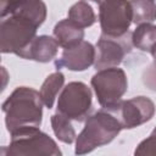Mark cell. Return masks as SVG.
Instances as JSON below:
<instances>
[{
    "mask_svg": "<svg viewBox=\"0 0 156 156\" xmlns=\"http://www.w3.org/2000/svg\"><path fill=\"white\" fill-rule=\"evenodd\" d=\"M90 84L101 107L111 106L122 100L128 89L127 74L118 67L99 69L91 77Z\"/></svg>",
    "mask_w": 156,
    "mask_h": 156,
    "instance_id": "obj_6",
    "label": "cell"
},
{
    "mask_svg": "<svg viewBox=\"0 0 156 156\" xmlns=\"http://www.w3.org/2000/svg\"><path fill=\"white\" fill-rule=\"evenodd\" d=\"M39 26L18 16L0 17V51L17 55L35 37Z\"/></svg>",
    "mask_w": 156,
    "mask_h": 156,
    "instance_id": "obj_4",
    "label": "cell"
},
{
    "mask_svg": "<svg viewBox=\"0 0 156 156\" xmlns=\"http://www.w3.org/2000/svg\"><path fill=\"white\" fill-rule=\"evenodd\" d=\"M52 35L57 40L58 45L63 49L72 48L84 39V28L79 27L73 21L69 18L61 20L58 21L54 29H52Z\"/></svg>",
    "mask_w": 156,
    "mask_h": 156,
    "instance_id": "obj_13",
    "label": "cell"
},
{
    "mask_svg": "<svg viewBox=\"0 0 156 156\" xmlns=\"http://www.w3.org/2000/svg\"><path fill=\"white\" fill-rule=\"evenodd\" d=\"M63 85H65V76L58 69L56 72L49 74L45 78V80L43 82L40 90H39L45 107H48L49 110L52 108V106L56 101L57 94L61 93Z\"/></svg>",
    "mask_w": 156,
    "mask_h": 156,
    "instance_id": "obj_14",
    "label": "cell"
},
{
    "mask_svg": "<svg viewBox=\"0 0 156 156\" xmlns=\"http://www.w3.org/2000/svg\"><path fill=\"white\" fill-rule=\"evenodd\" d=\"M133 13V23H152L156 21V2L155 0H129Z\"/></svg>",
    "mask_w": 156,
    "mask_h": 156,
    "instance_id": "obj_18",
    "label": "cell"
},
{
    "mask_svg": "<svg viewBox=\"0 0 156 156\" xmlns=\"http://www.w3.org/2000/svg\"><path fill=\"white\" fill-rule=\"evenodd\" d=\"M99 23L106 35H123L133 23L129 0H104L99 5Z\"/></svg>",
    "mask_w": 156,
    "mask_h": 156,
    "instance_id": "obj_7",
    "label": "cell"
},
{
    "mask_svg": "<svg viewBox=\"0 0 156 156\" xmlns=\"http://www.w3.org/2000/svg\"><path fill=\"white\" fill-rule=\"evenodd\" d=\"M134 155L156 156V127L146 139L141 140L138 144L136 149L134 150Z\"/></svg>",
    "mask_w": 156,
    "mask_h": 156,
    "instance_id": "obj_19",
    "label": "cell"
},
{
    "mask_svg": "<svg viewBox=\"0 0 156 156\" xmlns=\"http://www.w3.org/2000/svg\"><path fill=\"white\" fill-rule=\"evenodd\" d=\"M141 80H143V84L147 89H150L151 91L156 93V61H152L143 71Z\"/></svg>",
    "mask_w": 156,
    "mask_h": 156,
    "instance_id": "obj_20",
    "label": "cell"
},
{
    "mask_svg": "<svg viewBox=\"0 0 156 156\" xmlns=\"http://www.w3.org/2000/svg\"><path fill=\"white\" fill-rule=\"evenodd\" d=\"M133 46L144 52H150L156 44V26L152 23L138 24L132 32Z\"/></svg>",
    "mask_w": 156,
    "mask_h": 156,
    "instance_id": "obj_15",
    "label": "cell"
},
{
    "mask_svg": "<svg viewBox=\"0 0 156 156\" xmlns=\"http://www.w3.org/2000/svg\"><path fill=\"white\" fill-rule=\"evenodd\" d=\"M50 122H51L52 132L60 141H62L65 144H72L76 141L77 134H76L74 127L72 126L71 119L68 117H66L65 115H62L60 112H56L51 116Z\"/></svg>",
    "mask_w": 156,
    "mask_h": 156,
    "instance_id": "obj_17",
    "label": "cell"
},
{
    "mask_svg": "<svg viewBox=\"0 0 156 156\" xmlns=\"http://www.w3.org/2000/svg\"><path fill=\"white\" fill-rule=\"evenodd\" d=\"M123 129L118 117L110 107H101L85 119L76 139V155H84L110 144Z\"/></svg>",
    "mask_w": 156,
    "mask_h": 156,
    "instance_id": "obj_2",
    "label": "cell"
},
{
    "mask_svg": "<svg viewBox=\"0 0 156 156\" xmlns=\"http://www.w3.org/2000/svg\"><path fill=\"white\" fill-rule=\"evenodd\" d=\"M11 134L10 145L1 149L2 156H61L56 141L39 127L20 128Z\"/></svg>",
    "mask_w": 156,
    "mask_h": 156,
    "instance_id": "obj_3",
    "label": "cell"
},
{
    "mask_svg": "<svg viewBox=\"0 0 156 156\" xmlns=\"http://www.w3.org/2000/svg\"><path fill=\"white\" fill-rule=\"evenodd\" d=\"M150 54H151V56H152L154 61H156V44H155V46L152 48V50L150 51Z\"/></svg>",
    "mask_w": 156,
    "mask_h": 156,
    "instance_id": "obj_21",
    "label": "cell"
},
{
    "mask_svg": "<svg viewBox=\"0 0 156 156\" xmlns=\"http://www.w3.org/2000/svg\"><path fill=\"white\" fill-rule=\"evenodd\" d=\"M95 56V46L91 43L83 40L72 48L63 49L61 57L55 61V66L57 69L67 68L73 72H82L94 65Z\"/></svg>",
    "mask_w": 156,
    "mask_h": 156,
    "instance_id": "obj_10",
    "label": "cell"
},
{
    "mask_svg": "<svg viewBox=\"0 0 156 156\" xmlns=\"http://www.w3.org/2000/svg\"><path fill=\"white\" fill-rule=\"evenodd\" d=\"M57 112L71 121H85L93 108L91 89L83 82H71L65 85L57 98Z\"/></svg>",
    "mask_w": 156,
    "mask_h": 156,
    "instance_id": "obj_5",
    "label": "cell"
},
{
    "mask_svg": "<svg viewBox=\"0 0 156 156\" xmlns=\"http://www.w3.org/2000/svg\"><path fill=\"white\" fill-rule=\"evenodd\" d=\"M106 107H110L118 117L123 129H133L149 122L152 119L156 111L154 101L143 95L134 96L128 100H119L118 102Z\"/></svg>",
    "mask_w": 156,
    "mask_h": 156,
    "instance_id": "obj_9",
    "label": "cell"
},
{
    "mask_svg": "<svg viewBox=\"0 0 156 156\" xmlns=\"http://www.w3.org/2000/svg\"><path fill=\"white\" fill-rule=\"evenodd\" d=\"M46 15L48 9L43 0H1L0 17L18 16L40 27L45 22Z\"/></svg>",
    "mask_w": 156,
    "mask_h": 156,
    "instance_id": "obj_11",
    "label": "cell"
},
{
    "mask_svg": "<svg viewBox=\"0 0 156 156\" xmlns=\"http://www.w3.org/2000/svg\"><path fill=\"white\" fill-rule=\"evenodd\" d=\"M40 93L29 87H17L2 102L5 126L9 133L24 127H39L43 121Z\"/></svg>",
    "mask_w": 156,
    "mask_h": 156,
    "instance_id": "obj_1",
    "label": "cell"
},
{
    "mask_svg": "<svg viewBox=\"0 0 156 156\" xmlns=\"http://www.w3.org/2000/svg\"><path fill=\"white\" fill-rule=\"evenodd\" d=\"M68 18L82 28L91 27L96 22V15L87 0H79L68 10Z\"/></svg>",
    "mask_w": 156,
    "mask_h": 156,
    "instance_id": "obj_16",
    "label": "cell"
},
{
    "mask_svg": "<svg viewBox=\"0 0 156 156\" xmlns=\"http://www.w3.org/2000/svg\"><path fill=\"white\" fill-rule=\"evenodd\" d=\"M58 43L50 35H37L17 56L24 60H32L40 63H46L54 60L58 52Z\"/></svg>",
    "mask_w": 156,
    "mask_h": 156,
    "instance_id": "obj_12",
    "label": "cell"
},
{
    "mask_svg": "<svg viewBox=\"0 0 156 156\" xmlns=\"http://www.w3.org/2000/svg\"><path fill=\"white\" fill-rule=\"evenodd\" d=\"M95 49L96 56L94 67L96 71L110 67H118L133 49L132 32L128 30L126 34L118 37L101 33L96 41Z\"/></svg>",
    "mask_w": 156,
    "mask_h": 156,
    "instance_id": "obj_8",
    "label": "cell"
}]
</instances>
